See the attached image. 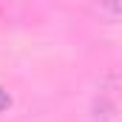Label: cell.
Here are the masks:
<instances>
[{
    "label": "cell",
    "mask_w": 122,
    "mask_h": 122,
    "mask_svg": "<svg viewBox=\"0 0 122 122\" xmlns=\"http://www.w3.org/2000/svg\"><path fill=\"white\" fill-rule=\"evenodd\" d=\"M91 114H94V122H117V105L111 97L99 94L91 102Z\"/></svg>",
    "instance_id": "cell-1"
},
{
    "label": "cell",
    "mask_w": 122,
    "mask_h": 122,
    "mask_svg": "<svg viewBox=\"0 0 122 122\" xmlns=\"http://www.w3.org/2000/svg\"><path fill=\"white\" fill-rule=\"evenodd\" d=\"M99 6H105V11H108V14H111L114 20L119 17V0H102Z\"/></svg>",
    "instance_id": "cell-2"
},
{
    "label": "cell",
    "mask_w": 122,
    "mask_h": 122,
    "mask_svg": "<svg viewBox=\"0 0 122 122\" xmlns=\"http://www.w3.org/2000/svg\"><path fill=\"white\" fill-rule=\"evenodd\" d=\"M9 105H11V97H9V91H6V88H0V114H3Z\"/></svg>",
    "instance_id": "cell-3"
}]
</instances>
